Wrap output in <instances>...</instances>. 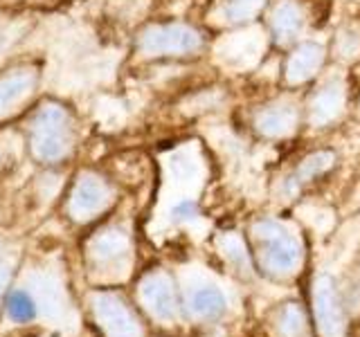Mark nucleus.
I'll return each mask as SVG.
<instances>
[{
  "label": "nucleus",
  "mask_w": 360,
  "mask_h": 337,
  "mask_svg": "<svg viewBox=\"0 0 360 337\" xmlns=\"http://www.w3.org/2000/svg\"><path fill=\"white\" fill-rule=\"evenodd\" d=\"M250 236L255 243L257 265L266 277L286 279L300 270L304 247L300 236L286 223L277 218H259L252 223Z\"/></svg>",
  "instance_id": "obj_1"
},
{
  "label": "nucleus",
  "mask_w": 360,
  "mask_h": 337,
  "mask_svg": "<svg viewBox=\"0 0 360 337\" xmlns=\"http://www.w3.org/2000/svg\"><path fill=\"white\" fill-rule=\"evenodd\" d=\"M32 151L43 162H56L70 151V117L61 106H43L34 117Z\"/></svg>",
  "instance_id": "obj_2"
},
{
  "label": "nucleus",
  "mask_w": 360,
  "mask_h": 337,
  "mask_svg": "<svg viewBox=\"0 0 360 337\" xmlns=\"http://www.w3.org/2000/svg\"><path fill=\"white\" fill-rule=\"evenodd\" d=\"M144 56H185L202 48V34L185 22L149 25L138 39Z\"/></svg>",
  "instance_id": "obj_3"
},
{
  "label": "nucleus",
  "mask_w": 360,
  "mask_h": 337,
  "mask_svg": "<svg viewBox=\"0 0 360 337\" xmlns=\"http://www.w3.org/2000/svg\"><path fill=\"white\" fill-rule=\"evenodd\" d=\"M313 315L322 337L347 335V310L335 277L320 275L313 284Z\"/></svg>",
  "instance_id": "obj_4"
},
{
  "label": "nucleus",
  "mask_w": 360,
  "mask_h": 337,
  "mask_svg": "<svg viewBox=\"0 0 360 337\" xmlns=\"http://www.w3.org/2000/svg\"><path fill=\"white\" fill-rule=\"evenodd\" d=\"M93 312L106 337H144L140 319L115 292H95Z\"/></svg>",
  "instance_id": "obj_5"
},
{
  "label": "nucleus",
  "mask_w": 360,
  "mask_h": 337,
  "mask_svg": "<svg viewBox=\"0 0 360 337\" xmlns=\"http://www.w3.org/2000/svg\"><path fill=\"white\" fill-rule=\"evenodd\" d=\"M140 299L144 308L160 322H176L180 317V297L174 279L162 270L149 272L140 281Z\"/></svg>",
  "instance_id": "obj_6"
},
{
  "label": "nucleus",
  "mask_w": 360,
  "mask_h": 337,
  "mask_svg": "<svg viewBox=\"0 0 360 337\" xmlns=\"http://www.w3.org/2000/svg\"><path fill=\"white\" fill-rule=\"evenodd\" d=\"M110 200H112V191L104 180L99 176L86 173L77 180L68 209H70V216L75 220H90L97 213L104 211L110 205Z\"/></svg>",
  "instance_id": "obj_7"
},
{
  "label": "nucleus",
  "mask_w": 360,
  "mask_h": 337,
  "mask_svg": "<svg viewBox=\"0 0 360 337\" xmlns=\"http://www.w3.org/2000/svg\"><path fill=\"white\" fill-rule=\"evenodd\" d=\"M297 108L290 101H273L255 112L252 126L255 131L268 140H281L288 138L297 128Z\"/></svg>",
  "instance_id": "obj_8"
},
{
  "label": "nucleus",
  "mask_w": 360,
  "mask_h": 337,
  "mask_svg": "<svg viewBox=\"0 0 360 337\" xmlns=\"http://www.w3.org/2000/svg\"><path fill=\"white\" fill-rule=\"evenodd\" d=\"M324 63V45L318 41H304L290 50L286 65H284V74L286 81L290 86H300L307 84L320 72V67Z\"/></svg>",
  "instance_id": "obj_9"
},
{
  "label": "nucleus",
  "mask_w": 360,
  "mask_h": 337,
  "mask_svg": "<svg viewBox=\"0 0 360 337\" xmlns=\"http://www.w3.org/2000/svg\"><path fill=\"white\" fill-rule=\"evenodd\" d=\"M345 84L340 79H329L309 99V121L313 126H326L342 115Z\"/></svg>",
  "instance_id": "obj_10"
},
{
  "label": "nucleus",
  "mask_w": 360,
  "mask_h": 337,
  "mask_svg": "<svg viewBox=\"0 0 360 337\" xmlns=\"http://www.w3.org/2000/svg\"><path fill=\"white\" fill-rule=\"evenodd\" d=\"M185 306L191 319L207 324V322H219L228 312V299H225L221 288L207 284L191 290Z\"/></svg>",
  "instance_id": "obj_11"
},
{
  "label": "nucleus",
  "mask_w": 360,
  "mask_h": 337,
  "mask_svg": "<svg viewBox=\"0 0 360 337\" xmlns=\"http://www.w3.org/2000/svg\"><path fill=\"white\" fill-rule=\"evenodd\" d=\"M270 34L279 45H290L300 39L304 29V11L295 0H281L268 18Z\"/></svg>",
  "instance_id": "obj_12"
},
{
  "label": "nucleus",
  "mask_w": 360,
  "mask_h": 337,
  "mask_svg": "<svg viewBox=\"0 0 360 337\" xmlns=\"http://www.w3.org/2000/svg\"><path fill=\"white\" fill-rule=\"evenodd\" d=\"M131 252V243H129V234L120 230V227H110L99 232L93 243H90V256L95 258V263L112 267V265H122L127 261V256Z\"/></svg>",
  "instance_id": "obj_13"
},
{
  "label": "nucleus",
  "mask_w": 360,
  "mask_h": 337,
  "mask_svg": "<svg viewBox=\"0 0 360 337\" xmlns=\"http://www.w3.org/2000/svg\"><path fill=\"white\" fill-rule=\"evenodd\" d=\"M34 72L30 70H20V72H11L7 77L0 79V115H5L16 104H20L25 99L32 88H34Z\"/></svg>",
  "instance_id": "obj_14"
},
{
  "label": "nucleus",
  "mask_w": 360,
  "mask_h": 337,
  "mask_svg": "<svg viewBox=\"0 0 360 337\" xmlns=\"http://www.w3.org/2000/svg\"><path fill=\"white\" fill-rule=\"evenodd\" d=\"M275 333L279 337H307L309 319L300 301H286L275 310Z\"/></svg>",
  "instance_id": "obj_15"
},
{
  "label": "nucleus",
  "mask_w": 360,
  "mask_h": 337,
  "mask_svg": "<svg viewBox=\"0 0 360 337\" xmlns=\"http://www.w3.org/2000/svg\"><path fill=\"white\" fill-rule=\"evenodd\" d=\"M333 162H335L333 151H313L311 155L304 157V160L300 162V166L295 168V173L288 176V178L302 191V187L307 183H313L315 178H320L329 171V168L333 166Z\"/></svg>",
  "instance_id": "obj_16"
},
{
  "label": "nucleus",
  "mask_w": 360,
  "mask_h": 337,
  "mask_svg": "<svg viewBox=\"0 0 360 337\" xmlns=\"http://www.w3.org/2000/svg\"><path fill=\"white\" fill-rule=\"evenodd\" d=\"M264 5L266 0H225L221 7V18L230 25H243V22L252 20Z\"/></svg>",
  "instance_id": "obj_17"
},
{
  "label": "nucleus",
  "mask_w": 360,
  "mask_h": 337,
  "mask_svg": "<svg viewBox=\"0 0 360 337\" xmlns=\"http://www.w3.org/2000/svg\"><path fill=\"white\" fill-rule=\"evenodd\" d=\"M7 315L9 319L14 324H30L37 319V303H34V299L30 297V292L25 290H14L11 295L7 297Z\"/></svg>",
  "instance_id": "obj_18"
},
{
  "label": "nucleus",
  "mask_w": 360,
  "mask_h": 337,
  "mask_svg": "<svg viewBox=\"0 0 360 337\" xmlns=\"http://www.w3.org/2000/svg\"><path fill=\"white\" fill-rule=\"evenodd\" d=\"M335 52L340 56H349V59H352V56H356L360 52V37L352 29L340 32L335 39Z\"/></svg>",
  "instance_id": "obj_19"
},
{
  "label": "nucleus",
  "mask_w": 360,
  "mask_h": 337,
  "mask_svg": "<svg viewBox=\"0 0 360 337\" xmlns=\"http://www.w3.org/2000/svg\"><path fill=\"white\" fill-rule=\"evenodd\" d=\"M221 247L225 250V254H228V258H232L236 270H248V254L243 250V245L241 241H236L234 236H225Z\"/></svg>",
  "instance_id": "obj_20"
},
{
  "label": "nucleus",
  "mask_w": 360,
  "mask_h": 337,
  "mask_svg": "<svg viewBox=\"0 0 360 337\" xmlns=\"http://www.w3.org/2000/svg\"><path fill=\"white\" fill-rule=\"evenodd\" d=\"M198 216V205L194 200H180L178 205L172 209V220L174 223H187Z\"/></svg>",
  "instance_id": "obj_21"
},
{
  "label": "nucleus",
  "mask_w": 360,
  "mask_h": 337,
  "mask_svg": "<svg viewBox=\"0 0 360 337\" xmlns=\"http://www.w3.org/2000/svg\"><path fill=\"white\" fill-rule=\"evenodd\" d=\"M7 284H9V265L7 263H0V295L5 292Z\"/></svg>",
  "instance_id": "obj_22"
}]
</instances>
